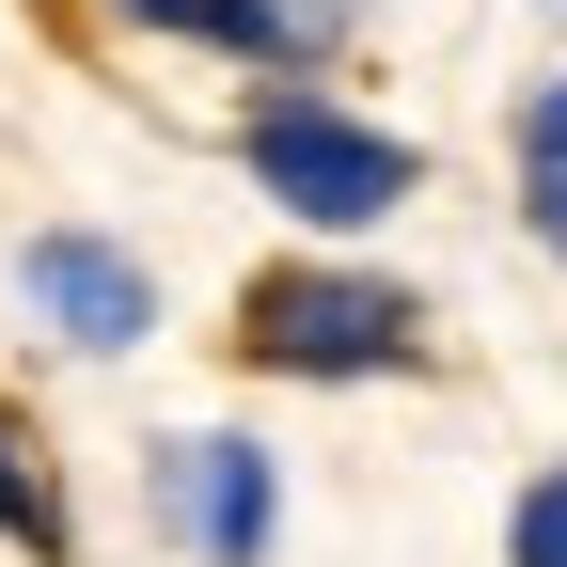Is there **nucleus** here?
Segmentation results:
<instances>
[{
	"instance_id": "nucleus-6",
	"label": "nucleus",
	"mask_w": 567,
	"mask_h": 567,
	"mask_svg": "<svg viewBox=\"0 0 567 567\" xmlns=\"http://www.w3.org/2000/svg\"><path fill=\"white\" fill-rule=\"evenodd\" d=\"M520 221L551 237V268H567V80H536L520 95Z\"/></svg>"
},
{
	"instance_id": "nucleus-2",
	"label": "nucleus",
	"mask_w": 567,
	"mask_h": 567,
	"mask_svg": "<svg viewBox=\"0 0 567 567\" xmlns=\"http://www.w3.org/2000/svg\"><path fill=\"white\" fill-rule=\"evenodd\" d=\"M237 347L268 379H394L425 347V316H410V284H379V268H252L237 284Z\"/></svg>"
},
{
	"instance_id": "nucleus-7",
	"label": "nucleus",
	"mask_w": 567,
	"mask_h": 567,
	"mask_svg": "<svg viewBox=\"0 0 567 567\" xmlns=\"http://www.w3.org/2000/svg\"><path fill=\"white\" fill-rule=\"evenodd\" d=\"M0 536H17V551H48V567H63V488H48V442H32V425H17V410H0Z\"/></svg>"
},
{
	"instance_id": "nucleus-3",
	"label": "nucleus",
	"mask_w": 567,
	"mask_h": 567,
	"mask_svg": "<svg viewBox=\"0 0 567 567\" xmlns=\"http://www.w3.org/2000/svg\"><path fill=\"white\" fill-rule=\"evenodd\" d=\"M158 520H174L205 567H268V520H284L268 442H237V425H189V442L158 457Z\"/></svg>"
},
{
	"instance_id": "nucleus-4",
	"label": "nucleus",
	"mask_w": 567,
	"mask_h": 567,
	"mask_svg": "<svg viewBox=\"0 0 567 567\" xmlns=\"http://www.w3.org/2000/svg\"><path fill=\"white\" fill-rule=\"evenodd\" d=\"M17 284H32V316H48L63 347H95V363L158 331V284H142V252H111V237H80V221L32 237V252H17Z\"/></svg>"
},
{
	"instance_id": "nucleus-8",
	"label": "nucleus",
	"mask_w": 567,
	"mask_h": 567,
	"mask_svg": "<svg viewBox=\"0 0 567 567\" xmlns=\"http://www.w3.org/2000/svg\"><path fill=\"white\" fill-rule=\"evenodd\" d=\"M505 567H567V457L520 488V520H505Z\"/></svg>"
},
{
	"instance_id": "nucleus-1",
	"label": "nucleus",
	"mask_w": 567,
	"mask_h": 567,
	"mask_svg": "<svg viewBox=\"0 0 567 567\" xmlns=\"http://www.w3.org/2000/svg\"><path fill=\"white\" fill-rule=\"evenodd\" d=\"M237 158L268 174V205H300L316 237H363V221H394V205L425 189V158L394 126H363V111H331L316 80H268L252 95V126H237Z\"/></svg>"
},
{
	"instance_id": "nucleus-5",
	"label": "nucleus",
	"mask_w": 567,
	"mask_h": 567,
	"mask_svg": "<svg viewBox=\"0 0 567 567\" xmlns=\"http://www.w3.org/2000/svg\"><path fill=\"white\" fill-rule=\"evenodd\" d=\"M111 17H142V32H189V48H221V63H300V17L284 0H111Z\"/></svg>"
}]
</instances>
